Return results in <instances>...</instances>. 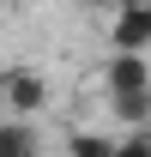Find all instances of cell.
Listing matches in <instances>:
<instances>
[{"label": "cell", "instance_id": "3957f363", "mask_svg": "<svg viewBox=\"0 0 151 157\" xmlns=\"http://www.w3.org/2000/svg\"><path fill=\"white\" fill-rule=\"evenodd\" d=\"M0 97L12 103L18 115H37L42 103H48V85H42V73H30V67H18V73L0 78Z\"/></svg>", "mask_w": 151, "mask_h": 157}, {"label": "cell", "instance_id": "52a82bcc", "mask_svg": "<svg viewBox=\"0 0 151 157\" xmlns=\"http://www.w3.org/2000/svg\"><path fill=\"white\" fill-rule=\"evenodd\" d=\"M115 157H151V127H133L127 139H115Z\"/></svg>", "mask_w": 151, "mask_h": 157}, {"label": "cell", "instance_id": "7a4b0ae2", "mask_svg": "<svg viewBox=\"0 0 151 157\" xmlns=\"http://www.w3.org/2000/svg\"><path fill=\"white\" fill-rule=\"evenodd\" d=\"M115 55H139V48H151V6L139 0V6H121L115 12Z\"/></svg>", "mask_w": 151, "mask_h": 157}, {"label": "cell", "instance_id": "5b68a950", "mask_svg": "<svg viewBox=\"0 0 151 157\" xmlns=\"http://www.w3.org/2000/svg\"><path fill=\"white\" fill-rule=\"evenodd\" d=\"M67 145H73V157H115V139L109 133H73Z\"/></svg>", "mask_w": 151, "mask_h": 157}, {"label": "cell", "instance_id": "8992f818", "mask_svg": "<svg viewBox=\"0 0 151 157\" xmlns=\"http://www.w3.org/2000/svg\"><path fill=\"white\" fill-rule=\"evenodd\" d=\"M109 109L127 121V127H145V115H151V97H121V103H109Z\"/></svg>", "mask_w": 151, "mask_h": 157}, {"label": "cell", "instance_id": "6da1fadb", "mask_svg": "<svg viewBox=\"0 0 151 157\" xmlns=\"http://www.w3.org/2000/svg\"><path fill=\"white\" fill-rule=\"evenodd\" d=\"M103 85H109V103H121V97H151V67H145V55H109Z\"/></svg>", "mask_w": 151, "mask_h": 157}, {"label": "cell", "instance_id": "277c9868", "mask_svg": "<svg viewBox=\"0 0 151 157\" xmlns=\"http://www.w3.org/2000/svg\"><path fill=\"white\" fill-rule=\"evenodd\" d=\"M42 145H37V127L30 121H6L0 127V157H37Z\"/></svg>", "mask_w": 151, "mask_h": 157}]
</instances>
